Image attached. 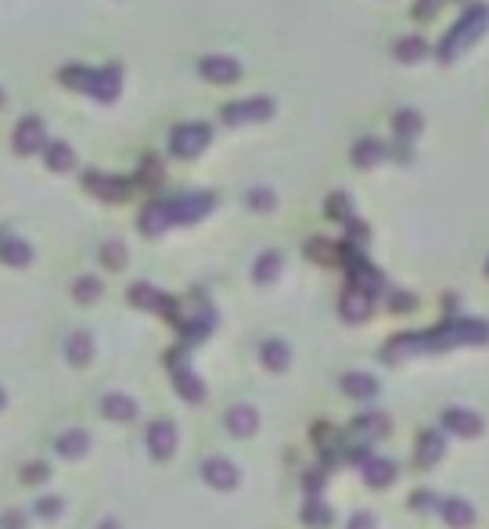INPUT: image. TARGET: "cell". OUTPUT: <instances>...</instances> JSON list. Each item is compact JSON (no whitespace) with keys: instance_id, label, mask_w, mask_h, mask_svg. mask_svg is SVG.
<instances>
[{"instance_id":"52","label":"cell","mask_w":489,"mask_h":529,"mask_svg":"<svg viewBox=\"0 0 489 529\" xmlns=\"http://www.w3.org/2000/svg\"><path fill=\"white\" fill-rule=\"evenodd\" d=\"M485 274H489V259H485Z\"/></svg>"},{"instance_id":"24","label":"cell","mask_w":489,"mask_h":529,"mask_svg":"<svg viewBox=\"0 0 489 529\" xmlns=\"http://www.w3.org/2000/svg\"><path fill=\"white\" fill-rule=\"evenodd\" d=\"M378 378L374 375H360V371H353V375H342V393L346 396H353V400H374L378 396Z\"/></svg>"},{"instance_id":"51","label":"cell","mask_w":489,"mask_h":529,"mask_svg":"<svg viewBox=\"0 0 489 529\" xmlns=\"http://www.w3.org/2000/svg\"><path fill=\"white\" fill-rule=\"evenodd\" d=\"M4 102H8V98H4V91H0V105H4Z\"/></svg>"},{"instance_id":"23","label":"cell","mask_w":489,"mask_h":529,"mask_svg":"<svg viewBox=\"0 0 489 529\" xmlns=\"http://www.w3.org/2000/svg\"><path fill=\"white\" fill-rule=\"evenodd\" d=\"M40 155H44V162H47L51 173H69V169H76V151H72L65 141H47Z\"/></svg>"},{"instance_id":"38","label":"cell","mask_w":489,"mask_h":529,"mask_svg":"<svg viewBox=\"0 0 489 529\" xmlns=\"http://www.w3.org/2000/svg\"><path fill=\"white\" fill-rule=\"evenodd\" d=\"M328 213H331L335 220L349 224V220H353V202H349V195H342V191L331 195V199H328Z\"/></svg>"},{"instance_id":"3","label":"cell","mask_w":489,"mask_h":529,"mask_svg":"<svg viewBox=\"0 0 489 529\" xmlns=\"http://www.w3.org/2000/svg\"><path fill=\"white\" fill-rule=\"evenodd\" d=\"M166 364H169V375H173V386H176V393H180L187 403H202V400H206V382L191 371V361H187V346H183V349H176V353H169V357H166Z\"/></svg>"},{"instance_id":"8","label":"cell","mask_w":489,"mask_h":529,"mask_svg":"<svg viewBox=\"0 0 489 529\" xmlns=\"http://www.w3.org/2000/svg\"><path fill=\"white\" fill-rule=\"evenodd\" d=\"M119 91H123V69L116 65V61H109V65H102V69H94L90 72V98L94 102H102V105H112L116 98H119Z\"/></svg>"},{"instance_id":"50","label":"cell","mask_w":489,"mask_h":529,"mask_svg":"<svg viewBox=\"0 0 489 529\" xmlns=\"http://www.w3.org/2000/svg\"><path fill=\"white\" fill-rule=\"evenodd\" d=\"M8 403V396H4V389H0V407H4Z\"/></svg>"},{"instance_id":"32","label":"cell","mask_w":489,"mask_h":529,"mask_svg":"<svg viewBox=\"0 0 489 529\" xmlns=\"http://www.w3.org/2000/svg\"><path fill=\"white\" fill-rule=\"evenodd\" d=\"M393 126H396V141L407 148V144H414V137L421 134V116L407 109V112H400V116H396V123H393Z\"/></svg>"},{"instance_id":"4","label":"cell","mask_w":489,"mask_h":529,"mask_svg":"<svg viewBox=\"0 0 489 529\" xmlns=\"http://www.w3.org/2000/svg\"><path fill=\"white\" fill-rule=\"evenodd\" d=\"M216 206V195L213 191H183V195H173L166 199V209H169V220L173 224H194L209 216Z\"/></svg>"},{"instance_id":"35","label":"cell","mask_w":489,"mask_h":529,"mask_svg":"<svg viewBox=\"0 0 489 529\" xmlns=\"http://www.w3.org/2000/svg\"><path fill=\"white\" fill-rule=\"evenodd\" d=\"M303 518L310 522V525H317V529H324V525H331V508L321 501V493H310L306 497V508H303Z\"/></svg>"},{"instance_id":"37","label":"cell","mask_w":489,"mask_h":529,"mask_svg":"<svg viewBox=\"0 0 489 529\" xmlns=\"http://www.w3.org/2000/svg\"><path fill=\"white\" fill-rule=\"evenodd\" d=\"M102 263L109 271H123L126 267V245L123 241H105L102 245Z\"/></svg>"},{"instance_id":"20","label":"cell","mask_w":489,"mask_h":529,"mask_svg":"<svg viewBox=\"0 0 489 529\" xmlns=\"http://www.w3.org/2000/svg\"><path fill=\"white\" fill-rule=\"evenodd\" d=\"M360 468H363V479H367L371 490H385L388 483L396 479V465L385 461V458H374V454H367V458L360 461Z\"/></svg>"},{"instance_id":"12","label":"cell","mask_w":489,"mask_h":529,"mask_svg":"<svg viewBox=\"0 0 489 529\" xmlns=\"http://www.w3.org/2000/svg\"><path fill=\"white\" fill-rule=\"evenodd\" d=\"M148 451L155 461H169L176 454V425L169 418H159L148 425Z\"/></svg>"},{"instance_id":"36","label":"cell","mask_w":489,"mask_h":529,"mask_svg":"<svg viewBox=\"0 0 489 529\" xmlns=\"http://www.w3.org/2000/svg\"><path fill=\"white\" fill-rule=\"evenodd\" d=\"M72 296H76V303H97L102 299V281L97 278H76V285H72Z\"/></svg>"},{"instance_id":"27","label":"cell","mask_w":489,"mask_h":529,"mask_svg":"<svg viewBox=\"0 0 489 529\" xmlns=\"http://www.w3.org/2000/svg\"><path fill=\"white\" fill-rule=\"evenodd\" d=\"M385 159H388V148H385L381 141H374V137H363V141L353 148V162L363 166V169H371V166H378V162H385Z\"/></svg>"},{"instance_id":"46","label":"cell","mask_w":489,"mask_h":529,"mask_svg":"<svg viewBox=\"0 0 489 529\" xmlns=\"http://www.w3.org/2000/svg\"><path fill=\"white\" fill-rule=\"evenodd\" d=\"M393 310H414V296L396 292V296H393Z\"/></svg>"},{"instance_id":"15","label":"cell","mask_w":489,"mask_h":529,"mask_svg":"<svg viewBox=\"0 0 489 529\" xmlns=\"http://www.w3.org/2000/svg\"><path fill=\"white\" fill-rule=\"evenodd\" d=\"M202 479H206L213 490H234L238 479H241V472H238V465H231L227 458H209V461L202 465Z\"/></svg>"},{"instance_id":"17","label":"cell","mask_w":489,"mask_h":529,"mask_svg":"<svg viewBox=\"0 0 489 529\" xmlns=\"http://www.w3.org/2000/svg\"><path fill=\"white\" fill-rule=\"evenodd\" d=\"M0 263H8V267H29V263H33L29 241H22L12 231H0Z\"/></svg>"},{"instance_id":"31","label":"cell","mask_w":489,"mask_h":529,"mask_svg":"<svg viewBox=\"0 0 489 529\" xmlns=\"http://www.w3.org/2000/svg\"><path fill=\"white\" fill-rule=\"evenodd\" d=\"M86 451H90V435H86V432H65V435L58 439V454H61V458H72V461H76V458H83Z\"/></svg>"},{"instance_id":"18","label":"cell","mask_w":489,"mask_h":529,"mask_svg":"<svg viewBox=\"0 0 489 529\" xmlns=\"http://www.w3.org/2000/svg\"><path fill=\"white\" fill-rule=\"evenodd\" d=\"M137 227H141V234H148V238H159V234H166V231L173 227L166 202H148V206L141 209V216H137Z\"/></svg>"},{"instance_id":"34","label":"cell","mask_w":489,"mask_h":529,"mask_svg":"<svg viewBox=\"0 0 489 529\" xmlns=\"http://www.w3.org/2000/svg\"><path fill=\"white\" fill-rule=\"evenodd\" d=\"M393 54H396L400 61H421V58L428 54V44H425L421 37H403V40L393 44Z\"/></svg>"},{"instance_id":"33","label":"cell","mask_w":489,"mask_h":529,"mask_svg":"<svg viewBox=\"0 0 489 529\" xmlns=\"http://www.w3.org/2000/svg\"><path fill=\"white\" fill-rule=\"evenodd\" d=\"M277 274H281V256L277 252H263L256 259V267H252V278L259 285H270V281H277Z\"/></svg>"},{"instance_id":"41","label":"cell","mask_w":489,"mask_h":529,"mask_svg":"<svg viewBox=\"0 0 489 529\" xmlns=\"http://www.w3.org/2000/svg\"><path fill=\"white\" fill-rule=\"evenodd\" d=\"M306 252H310V259H321V263H335V259H338L335 245H328V241H310Z\"/></svg>"},{"instance_id":"14","label":"cell","mask_w":489,"mask_h":529,"mask_svg":"<svg viewBox=\"0 0 489 529\" xmlns=\"http://www.w3.org/2000/svg\"><path fill=\"white\" fill-rule=\"evenodd\" d=\"M199 72H202L209 83H234V79L241 76V65H238L234 58H227V54H206V58L199 61Z\"/></svg>"},{"instance_id":"7","label":"cell","mask_w":489,"mask_h":529,"mask_svg":"<svg viewBox=\"0 0 489 529\" xmlns=\"http://www.w3.org/2000/svg\"><path fill=\"white\" fill-rule=\"evenodd\" d=\"M83 188L102 199V202H123L130 195V181H123V176H112V173H102V169H86L83 173Z\"/></svg>"},{"instance_id":"43","label":"cell","mask_w":489,"mask_h":529,"mask_svg":"<svg viewBox=\"0 0 489 529\" xmlns=\"http://www.w3.org/2000/svg\"><path fill=\"white\" fill-rule=\"evenodd\" d=\"M349 529H378V522H374V515L360 511V515H353V518H349Z\"/></svg>"},{"instance_id":"45","label":"cell","mask_w":489,"mask_h":529,"mask_svg":"<svg viewBox=\"0 0 489 529\" xmlns=\"http://www.w3.org/2000/svg\"><path fill=\"white\" fill-rule=\"evenodd\" d=\"M324 490V472H306V493H321Z\"/></svg>"},{"instance_id":"21","label":"cell","mask_w":489,"mask_h":529,"mask_svg":"<svg viewBox=\"0 0 489 529\" xmlns=\"http://www.w3.org/2000/svg\"><path fill=\"white\" fill-rule=\"evenodd\" d=\"M65 361H69L72 368H86V364L94 361V338H90L86 331H72V335L65 338Z\"/></svg>"},{"instance_id":"48","label":"cell","mask_w":489,"mask_h":529,"mask_svg":"<svg viewBox=\"0 0 489 529\" xmlns=\"http://www.w3.org/2000/svg\"><path fill=\"white\" fill-rule=\"evenodd\" d=\"M0 525H4V529H22V515H4V518H0Z\"/></svg>"},{"instance_id":"29","label":"cell","mask_w":489,"mask_h":529,"mask_svg":"<svg viewBox=\"0 0 489 529\" xmlns=\"http://www.w3.org/2000/svg\"><path fill=\"white\" fill-rule=\"evenodd\" d=\"M90 72H94V69H86L83 61H72V65H65V69L58 72V79L69 86V91L86 94V91H90Z\"/></svg>"},{"instance_id":"9","label":"cell","mask_w":489,"mask_h":529,"mask_svg":"<svg viewBox=\"0 0 489 529\" xmlns=\"http://www.w3.org/2000/svg\"><path fill=\"white\" fill-rule=\"evenodd\" d=\"M388 432V418L385 414H360L349 432L342 435V447H371L374 439H381Z\"/></svg>"},{"instance_id":"40","label":"cell","mask_w":489,"mask_h":529,"mask_svg":"<svg viewBox=\"0 0 489 529\" xmlns=\"http://www.w3.org/2000/svg\"><path fill=\"white\" fill-rule=\"evenodd\" d=\"M439 493H432V490H418L414 497H411V508L414 511H439Z\"/></svg>"},{"instance_id":"16","label":"cell","mask_w":489,"mask_h":529,"mask_svg":"<svg viewBox=\"0 0 489 529\" xmlns=\"http://www.w3.org/2000/svg\"><path fill=\"white\" fill-rule=\"evenodd\" d=\"M443 428H446V432H453V435H460V439H475V435L482 432V418H478L475 411L450 407V411L443 414Z\"/></svg>"},{"instance_id":"30","label":"cell","mask_w":489,"mask_h":529,"mask_svg":"<svg viewBox=\"0 0 489 529\" xmlns=\"http://www.w3.org/2000/svg\"><path fill=\"white\" fill-rule=\"evenodd\" d=\"M263 364L270 368V371H284L288 364H291V349L284 346V342H277V338H270V342H263Z\"/></svg>"},{"instance_id":"44","label":"cell","mask_w":489,"mask_h":529,"mask_svg":"<svg viewBox=\"0 0 489 529\" xmlns=\"http://www.w3.org/2000/svg\"><path fill=\"white\" fill-rule=\"evenodd\" d=\"M26 483H44L47 479V465H26Z\"/></svg>"},{"instance_id":"25","label":"cell","mask_w":489,"mask_h":529,"mask_svg":"<svg viewBox=\"0 0 489 529\" xmlns=\"http://www.w3.org/2000/svg\"><path fill=\"white\" fill-rule=\"evenodd\" d=\"M443 451H446V444H443V432H421V439H418V465L421 468H432L439 458H443Z\"/></svg>"},{"instance_id":"1","label":"cell","mask_w":489,"mask_h":529,"mask_svg":"<svg viewBox=\"0 0 489 529\" xmlns=\"http://www.w3.org/2000/svg\"><path fill=\"white\" fill-rule=\"evenodd\" d=\"M485 342H489V324L485 321L453 317V321H443L432 331L396 335L385 346L381 357H385V364H400L403 357H414V353H443V349H453V346H485Z\"/></svg>"},{"instance_id":"11","label":"cell","mask_w":489,"mask_h":529,"mask_svg":"<svg viewBox=\"0 0 489 529\" xmlns=\"http://www.w3.org/2000/svg\"><path fill=\"white\" fill-rule=\"evenodd\" d=\"M130 303H134V306H141V310L162 313V317H169V321L180 313V303H176V299H169L166 292H159L155 285H144V281H137V285L130 289Z\"/></svg>"},{"instance_id":"2","label":"cell","mask_w":489,"mask_h":529,"mask_svg":"<svg viewBox=\"0 0 489 529\" xmlns=\"http://www.w3.org/2000/svg\"><path fill=\"white\" fill-rule=\"evenodd\" d=\"M489 29V4H471L457 22H453V29L446 33V40H443V47H439V58L443 61H453L460 51H468L482 33Z\"/></svg>"},{"instance_id":"28","label":"cell","mask_w":489,"mask_h":529,"mask_svg":"<svg viewBox=\"0 0 489 529\" xmlns=\"http://www.w3.org/2000/svg\"><path fill=\"white\" fill-rule=\"evenodd\" d=\"M227 428L234 432V435H252L256 428H259V414L252 411V407H231L227 411Z\"/></svg>"},{"instance_id":"22","label":"cell","mask_w":489,"mask_h":529,"mask_svg":"<svg viewBox=\"0 0 489 529\" xmlns=\"http://www.w3.org/2000/svg\"><path fill=\"white\" fill-rule=\"evenodd\" d=\"M439 515H443V522L453 525V529H468V525L475 522V508H471L468 501H460V497L439 501Z\"/></svg>"},{"instance_id":"39","label":"cell","mask_w":489,"mask_h":529,"mask_svg":"<svg viewBox=\"0 0 489 529\" xmlns=\"http://www.w3.org/2000/svg\"><path fill=\"white\" fill-rule=\"evenodd\" d=\"M245 202H249V209H273V191L270 188H252L249 195H245Z\"/></svg>"},{"instance_id":"10","label":"cell","mask_w":489,"mask_h":529,"mask_svg":"<svg viewBox=\"0 0 489 529\" xmlns=\"http://www.w3.org/2000/svg\"><path fill=\"white\" fill-rule=\"evenodd\" d=\"M44 144H47V126H44V119L40 116H26L19 126H15V137H12V148H15V155H37V151H44Z\"/></svg>"},{"instance_id":"19","label":"cell","mask_w":489,"mask_h":529,"mask_svg":"<svg viewBox=\"0 0 489 529\" xmlns=\"http://www.w3.org/2000/svg\"><path fill=\"white\" fill-rule=\"evenodd\" d=\"M371 306H374V296H367L363 289L349 285V289L342 292V317H346V321H353V324L367 321V317H371Z\"/></svg>"},{"instance_id":"6","label":"cell","mask_w":489,"mask_h":529,"mask_svg":"<svg viewBox=\"0 0 489 529\" xmlns=\"http://www.w3.org/2000/svg\"><path fill=\"white\" fill-rule=\"evenodd\" d=\"M224 123L227 126H249V123H263L273 116V102L270 98H245V102H234V105H224L220 109Z\"/></svg>"},{"instance_id":"26","label":"cell","mask_w":489,"mask_h":529,"mask_svg":"<svg viewBox=\"0 0 489 529\" xmlns=\"http://www.w3.org/2000/svg\"><path fill=\"white\" fill-rule=\"evenodd\" d=\"M102 411H105V418H112V421H134V418H137V403H134L126 393H109V396L102 400Z\"/></svg>"},{"instance_id":"49","label":"cell","mask_w":489,"mask_h":529,"mask_svg":"<svg viewBox=\"0 0 489 529\" xmlns=\"http://www.w3.org/2000/svg\"><path fill=\"white\" fill-rule=\"evenodd\" d=\"M97 529H119V522H116V518H105V522L97 525Z\"/></svg>"},{"instance_id":"42","label":"cell","mask_w":489,"mask_h":529,"mask_svg":"<svg viewBox=\"0 0 489 529\" xmlns=\"http://www.w3.org/2000/svg\"><path fill=\"white\" fill-rule=\"evenodd\" d=\"M37 515H40V518H58V515H61V501H58V497H44V501L37 504Z\"/></svg>"},{"instance_id":"47","label":"cell","mask_w":489,"mask_h":529,"mask_svg":"<svg viewBox=\"0 0 489 529\" xmlns=\"http://www.w3.org/2000/svg\"><path fill=\"white\" fill-rule=\"evenodd\" d=\"M436 8H439V0H421V8H418V19H428V15H436Z\"/></svg>"},{"instance_id":"5","label":"cell","mask_w":489,"mask_h":529,"mask_svg":"<svg viewBox=\"0 0 489 529\" xmlns=\"http://www.w3.org/2000/svg\"><path fill=\"white\" fill-rule=\"evenodd\" d=\"M213 141V126L209 123H180L173 134H169V151L176 159H194L202 155Z\"/></svg>"},{"instance_id":"13","label":"cell","mask_w":489,"mask_h":529,"mask_svg":"<svg viewBox=\"0 0 489 529\" xmlns=\"http://www.w3.org/2000/svg\"><path fill=\"white\" fill-rule=\"evenodd\" d=\"M346 267H349V278H353L356 289H363L367 296H378V292H381V285H385L381 274L371 267V263H367L356 248H349V245H346Z\"/></svg>"}]
</instances>
